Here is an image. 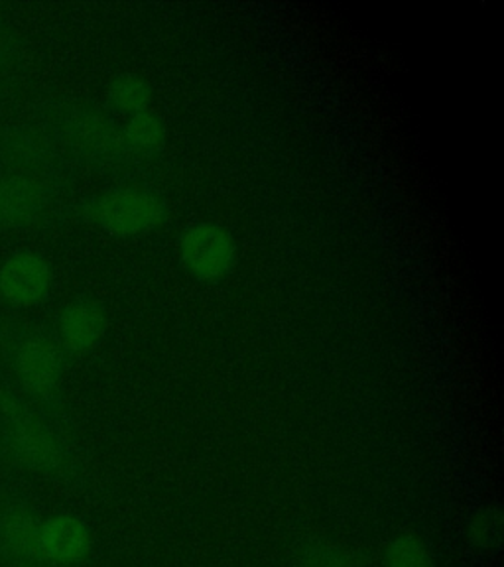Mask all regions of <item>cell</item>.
<instances>
[{
	"label": "cell",
	"instance_id": "6da1fadb",
	"mask_svg": "<svg viewBox=\"0 0 504 567\" xmlns=\"http://www.w3.org/2000/svg\"><path fill=\"white\" fill-rule=\"evenodd\" d=\"M48 128L55 142L91 166L113 169L134 159L126 148L121 124L83 103H55L45 111Z\"/></svg>",
	"mask_w": 504,
	"mask_h": 567
},
{
	"label": "cell",
	"instance_id": "5b68a950",
	"mask_svg": "<svg viewBox=\"0 0 504 567\" xmlns=\"http://www.w3.org/2000/svg\"><path fill=\"white\" fill-rule=\"evenodd\" d=\"M58 205L50 172L0 169V235L44 223Z\"/></svg>",
	"mask_w": 504,
	"mask_h": 567
},
{
	"label": "cell",
	"instance_id": "7a4b0ae2",
	"mask_svg": "<svg viewBox=\"0 0 504 567\" xmlns=\"http://www.w3.org/2000/svg\"><path fill=\"white\" fill-rule=\"evenodd\" d=\"M168 202L158 189L128 182L109 187L81 205L83 221L113 239H141L168 221Z\"/></svg>",
	"mask_w": 504,
	"mask_h": 567
},
{
	"label": "cell",
	"instance_id": "8fae6325",
	"mask_svg": "<svg viewBox=\"0 0 504 567\" xmlns=\"http://www.w3.org/2000/svg\"><path fill=\"white\" fill-rule=\"evenodd\" d=\"M126 148L131 151L134 159L154 158L164 151L168 142V124L156 111H142L133 116H126L121 124Z\"/></svg>",
	"mask_w": 504,
	"mask_h": 567
},
{
	"label": "cell",
	"instance_id": "8992f818",
	"mask_svg": "<svg viewBox=\"0 0 504 567\" xmlns=\"http://www.w3.org/2000/svg\"><path fill=\"white\" fill-rule=\"evenodd\" d=\"M12 369L28 394L50 400L62 384L63 349L55 336L45 331H28L14 343Z\"/></svg>",
	"mask_w": 504,
	"mask_h": 567
},
{
	"label": "cell",
	"instance_id": "7c38bea8",
	"mask_svg": "<svg viewBox=\"0 0 504 567\" xmlns=\"http://www.w3.org/2000/svg\"><path fill=\"white\" fill-rule=\"evenodd\" d=\"M105 97L116 115L126 118L152 109L154 89L151 81L141 73L123 71V73H116L115 78L106 83Z\"/></svg>",
	"mask_w": 504,
	"mask_h": 567
},
{
	"label": "cell",
	"instance_id": "30bf717a",
	"mask_svg": "<svg viewBox=\"0 0 504 567\" xmlns=\"http://www.w3.org/2000/svg\"><path fill=\"white\" fill-rule=\"evenodd\" d=\"M0 546L20 561L40 564V520L27 511H9L0 516Z\"/></svg>",
	"mask_w": 504,
	"mask_h": 567
},
{
	"label": "cell",
	"instance_id": "277c9868",
	"mask_svg": "<svg viewBox=\"0 0 504 567\" xmlns=\"http://www.w3.org/2000/svg\"><path fill=\"white\" fill-rule=\"evenodd\" d=\"M239 258L237 237L222 223L195 221L177 237V260L195 282H222L233 275Z\"/></svg>",
	"mask_w": 504,
	"mask_h": 567
},
{
	"label": "cell",
	"instance_id": "2e32d148",
	"mask_svg": "<svg viewBox=\"0 0 504 567\" xmlns=\"http://www.w3.org/2000/svg\"><path fill=\"white\" fill-rule=\"evenodd\" d=\"M10 60V45L9 40L7 38H2L0 35V70H4L7 68V63Z\"/></svg>",
	"mask_w": 504,
	"mask_h": 567
},
{
	"label": "cell",
	"instance_id": "52a82bcc",
	"mask_svg": "<svg viewBox=\"0 0 504 567\" xmlns=\"http://www.w3.org/2000/svg\"><path fill=\"white\" fill-rule=\"evenodd\" d=\"M53 288L50 260L35 250H17L0 265V296L18 310L35 308Z\"/></svg>",
	"mask_w": 504,
	"mask_h": 567
},
{
	"label": "cell",
	"instance_id": "5bb4252c",
	"mask_svg": "<svg viewBox=\"0 0 504 567\" xmlns=\"http://www.w3.org/2000/svg\"><path fill=\"white\" fill-rule=\"evenodd\" d=\"M384 567H435L434 551L416 532H399L384 548Z\"/></svg>",
	"mask_w": 504,
	"mask_h": 567
},
{
	"label": "cell",
	"instance_id": "3957f363",
	"mask_svg": "<svg viewBox=\"0 0 504 567\" xmlns=\"http://www.w3.org/2000/svg\"><path fill=\"white\" fill-rule=\"evenodd\" d=\"M0 416L9 450L28 470L60 475L68 467V455L52 430L30 408L9 394L0 396Z\"/></svg>",
	"mask_w": 504,
	"mask_h": 567
},
{
	"label": "cell",
	"instance_id": "4fadbf2b",
	"mask_svg": "<svg viewBox=\"0 0 504 567\" xmlns=\"http://www.w3.org/2000/svg\"><path fill=\"white\" fill-rule=\"evenodd\" d=\"M296 567H363V556L337 542L311 540L301 544L294 559Z\"/></svg>",
	"mask_w": 504,
	"mask_h": 567
},
{
	"label": "cell",
	"instance_id": "9c48e42d",
	"mask_svg": "<svg viewBox=\"0 0 504 567\" xmlns=\"http://www.w3.org/2000/svg\"><path fill=\"white\" fill-rule=\"evenodd\" d=\"M93 540L88 524L71 514H55L40 523V554L48 564L75 566L88 558Z\"/></svg>",
	"mask_w": 504,
	"mask_h": 567
},
{
	"label": "cell",
	"instance_id": "ba28073f",
	"mask_svg": "<svg viewBox=\"0 0 504 567\" xmlns=\"http://www.w3.org/2000/svg\"><path fill=\"white\" fill-rule=\"evenodd\" d=\"M109 329V316L105 308L93 298H75L63 306L58 323L55 339L63 353L88 354L101 346Z\"/></svg>",
	"mask_w": 504,
	"mask_h": 567
},
{
	"label": "cell",
	"instance_id": "9a60e30c",
	"mask_svg": "<svg viewBox=\"0 0 504 567\" xmlns=\"http://www.w3.org/2000/svg\"><path fill=\"white\" fill-rule=\"evenodd\" d=\"M504 523L501 506L487 505L471 514L465 536L473 548L481 551H496L503 544Z\"/></svg>",
	"mask_w": 504,
	"mask_h": 567
}]
</instances>
